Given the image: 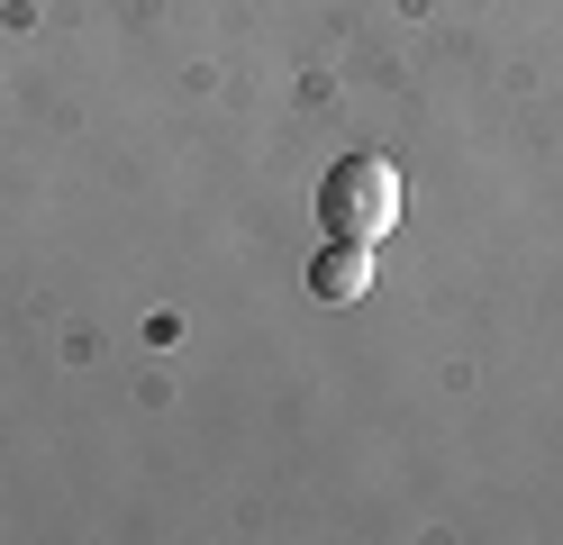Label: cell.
<instances>
[{
	"label": "cell",
	"instance_id": "cell-1",
	"mask_svg": "<svg viewBox=\"0 0 563 545\" xmlns=\"http://www.w3.org/2000/svg\"><path fill=\"white\" fill-rule=\"evenodd\" d=\"M319 228L328 237H355V246H382L400 228V164L391 155H345L328 164L319 182Z\"/></svg>",
	"mask_w": 563,
	"mask_h": 545
},
{
	"label": "cell",
	"instance_id": "cell-2",
	"mask_svg": "<svg viewBox=\"0 0 563 545\" xmlns=\"http://www.w3.org/2000/svg\"><path fill=\"white\" fill-rule=\"evenodd\" d=\"M309 291H319L328 309H355L364 291H373V246H355V237H328L319 254H309Z\"/></svg>",
	"mask_w": 563,
	"mask_h": 545
}]
</instances>
